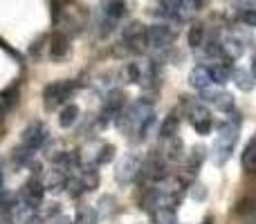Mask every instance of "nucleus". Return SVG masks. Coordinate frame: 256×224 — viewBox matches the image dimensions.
Wrapping results in <instances>:
<instances>
[{
  "mask_svg": "<svg viewBox=\"0 0 256 224\" xmlns=\"http://www.w3.org/2000/svg\"><path fill=\"white\" fill-rule=\"evenodd\" d=\"M200 119H212L207 103H196V106L191 108V123H194V121H200Z\"/></svg>",
  "mask_w": 256,
  "mask_h": 224,
  "instance_id": "c85d7f7f",
  "label": "nucleus"
},
{
  "mask_svg": "<svg viewBox=\"0 0 256 224\" xmlns=\"http://www.w3.org/2000/svg\"><path fill=\"white\" fill-rule=\"evenodd\" d=\"M240 20L250 27H256V9H245V11L240 13Z\"/></svg>",
  "mask_w": 256,
  "mask_h": 224,
  "instance_id": "f704fd0d",
  "label": "nucleus"
},
{
  "mask_svg": "<svg viewBox=\"0 0 256 224\" xmlns=\"http://www.w3.org/2000/svg\"><path fill=\"white\" fill-rule=\"evenodd\" d=\"M214 81H212V74H209V67L207 65H198L189 72V85L196 90H204L209 88Z\"/></svg>",
  "mask_w": 256,
  "mask_h": 224,
  "instance_id": "9d476101",
  "label": "nucleus"
},
{
  "mask_svg": "<svg viewBox=\"0 0 256 224\" xmlns=\"http://www.w3.org/2000/svg\"><path fill=\"white\" fill-rule=\"evenodd\" d=\"M178 128H180V119H178L176 114H168L162 121V126H160V137H162L164 141L171 139V137L178 135Z\"/></svg>",
  "mask_w": 256,
  "mask_h": 224,
  "instance_id": "dca6fc26",
  "label": "nucleus"
},
{
  "mask_svg": "<svg viewBox=\"0 0 256 224\" xmlns=\"http://www.w3.org/2000/svg\"><path fill=\"white\" fill-rule=\"evenodd\" d=\"M79 108L74 106V103H68V106H63L61 114H58V123H61L63 128H70L76 123V119H79Z\"/></svg>",
  "mask_w": 256,
  "mask_h": 224,
  "instance_id": "a211bd4d",
  "label": "nucleus"
},
{
  "mask_svg": "<svg viewBox=\"0 0 256 224\" xmlns=\"http://www.w3.org/2000/svg\"><path fill=\"white\" fill-rule=\"evenodd\" d=\"M25 224H43V218H38V216H30L25 220Z\"/></svg>",
  "mask_w": 256,
  "mask_h": 224,
  "instance_id": "c9c22d12",
  "label": "nucleus"
},
{
  "mask_svg": "<svg viewBox=\"0 0 256 224\" xmlns=\"http://www.w3.org/2000/svg\"><path fill=\"white\" fill-rule=\"evenodd\" d=\"M153 103H155V99L142 97V99H135V103H132L128 110H124L126 117H128V123H130L132 130L140 132V128L144 126V123L148 121L150 117H153Z\"/></svg>",
  "mask_w": 256,
  "mask_h": 224,
  "instance_id": "f03ea898",
  "label": "nucleus"
},
{
  "mask_svg": "<svg viewBox=\"0 0 256 224\" xmlns=\"http://www.w3.org/2000/svg\"><path fill=\"white\" fill-rule=\"evenodd\" d=\"M14 195L12 193H7V191H0V211H12L14 209Z\"/></svg>",
  "mask_w": 256,
  "mask_h": 224,
  "instance_id": "473e14b6",
  "label": "nucleus"
},
{
  "mask_svg": "<svg viewBox=\"0 0 256 224\" xmlns=\"http://www.w3.org/2000/svg\"><path fill=\"white\" fill-rule=\"evenodd\" d=\"M2 186H4V175H2V171H0V191H2Z\"/></svg>",
  "mask_w": 256,
  "mask_h": 224,
  "instance_id": "4c0bfd02",
  "label": "nucleus"
},
{
  "mask_svg": "<svg viewBox=\"0 0 256 224\" xmlns=\"http://www.w3.org/2000/svg\"><path fill=\"white\" fill-rule=\"evenodd\" d=\"M140 171H142V159L137 157L135 153H128L120 159V164H117L115 177L120 184H132V182L140 177Z\"/></svg>",
  "mask_w": 256,
  "mask_h": 224,
  "instance_id": "7ed1b4c3",
  "label": "nucleus"
},
{
  "mask_svg": "<svg viewBox=\"0 0 256 224\" xmlns=\"http://www.w3.org/2000/svg\"><path fill=\"white\" fill-rule=\"evenodd\" d=\"M124 13H126L124 0H104V16L112 18V20H120Z\"/></svg>",
  "mask_w": 256,
  "mask_h": 224,
  "instance_id": "2eb2a0df",
  "label": "nucleus"
},
{
  "mask_svg": "<svg viewBox=\"0 0 256 224\" xmlns=\"http://www.w3.org/2000/svg\"><path fill=\"white\" fill-rule=\"evenodd\" d=\"M74 88H76V83H72V81H52V83H48L43 88V106L48 110H54L58 103L70 99Z\"/></svg>",
  "mask_w": 256,
  "mask_h": 224,
  "instance_id": "f257e3e1",
  "label": "nucleus"
},
{
  "mask_svg": "<svg viewBox=\"0 0 256 224\" xmlns=\"http://www.w3.org/2000/svg\"><path fill=\"white\" fill-rule=\"evenodd\" d=\"M232 76H234L236 85H238L243 92H250V90L254 88V76L250 74L248 70H234V72H232Z\"/></svg>",
  "mask_w": 256,
  "mask_h": 224,
  "instance_id": "412c9836",
  "label": "nucleus"
},
{
  "mask_svg": "<svg viewBox=\"0 0 256 224\" xmlns=\"http://www.w3.org/2000/svg\"><path fill=\"white\" fill-rule=\"evenodd\" d=\"M202 40H204L202 25H191L189 31H186V43H189V47L191 49H198L200 45H202Z\"/></svg>",
  "mask_w": 256,
  "mask_h": 224,
  "instance_id": "5701e85b",
  "label": "nucleus"
},
{
  "mask_svg": "<svg viewBox=\"0 0 256 224\" xmlns=\"http://www.w3.org/2000/svg\"><path fill=\"white\" fill-rule=\"evenodd\" d=\"M74 224H97V213H94V209L90 207H81L79 211H76V220Z\"/></svg>",
  "mask_w": 256,
  "mask_h": 224,
  "instance_id": "bb28decb",
  "label": "nucleus"
},
{
  "mask_svg": "<svg viewBox=\"0 0 256 224\" xmlns=\"http://www.w3.org/2000/svg\"><path fill=\"white\" fill-rule=\"evenodd\" d=\"M79 180H81V184H84L86 191L99 189V171H97V164H88V166H84V171H81Z\"/></svg>",
  "mask_w": 256,
  "mask_h": 224,
  "instance_id": "ddd939ff",
  "label": "nucleus"
},
{
  "mask_svg": "<svg viewBox=\"0 0 256 224\" xmlns=\"http://www.w3.org/2000/svg\"><path fill=\"white\" fill-rule=\"evenodd\" d=\"M232 63L230 61H220V63H212L209 65V74H212V81L214 83H218V85H222V83H227V81L232 79Z\"/></svg>",
  "mask_w": 256,
  "mask_h": 224,
  "instance_id": "f8f14e48",
  "label": "nucleus"
},
{
  "mask_svg": "<svg viewBox=\"0 0 256 224\" xmlns=\"http://www.w3.org/2000/svg\"><path fill=\"white\" fill-rule=\"evenodd\" d=\"M166 141H171L166 148V157L171 159V162H180V159L184 157V144H182L178 137H171V139H166Z\"/></svg>",
  "mask_w": 256,
  "mask_h": 224,
  "instance_id": "b1692460",
  "label": "nucleus"
},
{
  "mask_svg": "<svg viewBox=\"0 0 256 224\" xmlns=\"http://www.w3.org/2000/svg\"><path fill=\"white\" fill-rule=\"evenodd\" d=\"M68 52H70V38L66 34H54L52 45H50V56L54 61H61V58L68 56Z\"/></svg>",
  "mask_w": 256,
  "mask_h": 224,
  "instance_id": "9b49d317",
  "label": "nucleus"
},
{
  "mask_svg": "<svg viewBox=\"0 0 256 224\" xmlns=\"http://www.w3.org/2000/svg\"><path fill=\"white\" fill-rule=\"evenodd\" d=\"M216 110H220V112H232L234 110V97L232 94H227V92H218V97L214 99V103H212Z\"/></svg>",
  "mask_w": 256,
  "mask_h": 224,
  "instance_id": "393cba45",
  "label": "nucleus"
},
{
  "mask_svg": "<svg viewBox=\"0 0 256 224\" xmlns=\"http://www.w3.org/2000/svg\"><path fill=\"white\" fill-rule=\"evenodd\" d=\"M14 159L20 164H27L32 159V148H27V146H20V148L14 150Z\"/></svg>",
  "mask_w": 256,
  "mask_h": 224,
  "instance_id": "2f4dec72",
  "label": "nucleus"
},
{
  "mask_svg": "<svg viewBox=\"0 0 256 224\" xmlns=\"http://www.w3.org/2000/svg\"><path fill=\"white\" fill-rule=\"evenodd\" d=\"M252 76L256 79V56H254V61H252Z\"/></svg>",
  "mask_w": 256,
  "mask_h": 224,
  "instance_id": "e433bc0d",
  "label": "nucleus"
},
{
  "mask_svg": "<svg viewBox=\"0 0 256 224\" xmlns=\"http://www.w3.org/2000/svg\"><path fill=\"white\" fill-rule=\"evenodd\" d=\"M207 153L209 150L204 146H194L191 153H186V168H200L202 162L207 159Z\"/></svg>",
  "mask_w": 256,
  "mask_h": 224,
  "instance_id": "f3484780",
  "label": "nucleus"
},
{
  "mask_svg": "<svg viewBox=\"0 0 256 224\" xmlns=\"http://www.w3.org/2000/svg\"><path fill=\"white\" fill-rule=\"evenodd\" d=\"M189 198L191 200H196V202H202L204 198H207V186H202V184H191L189 186Z\"/></svg>",
  "mask_w": 256,
  "mask_h": 224,
  "instance_id": "c756f323",
  "label": "nucleus"
},
{
  "mask_svg": "<svg viewBox=\"0 0 256 224\" xmlns=\"http://www.w3.org/2000/svg\"><path fill=\"white\" fill-rule=\"evenodd\" d=\"M20 195H22V202H25V207L32 209V211H36V209L40 207V202H43V195H45L43 182H40L38 177H32V180H27L25 186H22V191H20Z\"/></svg>",
  "mask_w": 256,
  "mask_h": 224,
  "instance_id": "0eeeda50",
  "label": "nucleus"
},
{
  "mask_svg": "<svg viewBox=\"0 0 256 224\" xmlns=\"http://www.w3.org/2000/svg\"><path fill=\"white\" fill-rule=\"evenodd\" d=\"M202 224H214V220H212V218H207V220H204Z\"/></svg>",
  "mask_w": 256,
  "mask_h": 224,
  "instance_id": "58836bf2",
  "label": "nucleus"
},
{
  "mask_svg": "<svg viewBox=\"0 0 256 224\" xmlns=\"http://www.w3.org/2000/svg\"><path fill=\"white\" fill-rule=\"evenodd\" d=\"M194 128L198 135H209L212 132V119H200V121H194Z\"/></svg>",
  "mask_w": 256,
  "mask_h": 224,
  "instance_id": "72a5a7b5",
  "label": "nucleus"
},
{
  "mask_svg": "<svg viewBox=\"0 0 256 224\" xmlns=\"http://www.w3.org/2000/svg\"><path fill=\"white\" fill-rule=\"evenodd\" d=\"M66 180H68V171L54 166V168H50V171L45 173L43 186H45V191H50V193H58V191L66 186Z\"/></svg>",
  "mask_w": 256,
  "mask_h": 224,
  "instance_id": "1a4fd4ad",
  "label": "nucleus"
},
{
  "mask_svg": "<svg viewBox=\"0 0 256 224\" xmlns=\"http://www.w3.org/2000/svg\"><path fill=\"white\" fill-rule=\"evenodd\" d=\"M153 222L155 224H178L176 222V211L173 209H166V207H158L153 213Z\"/></svg>",
  "mask_w": 256,
  "mask_h": 224,
  "instance_id": "4be33fe9",
  "label": "nucleus"
},
{
  "mask_svg": "<svg viewBox=\"0 0 256 224\" xmlns=\"http://www.w3.org/2000/svg\"><path fill=\"white\" fill-rule=\"evenodd\" d=\"M126 76H128V81H130V83H142V67H140V63H128Z\"/></svg>",
  "mask_w": 256,
  "mask_h": 224,
  "instance_id": "7c9ffc66",
  "label": "nucleus"
},
{
  "mask_svg": "<svg viewBox=\"0 0 256 224\" xmlns=\"http://www.w3.org/2000/svg\"><path fill=\"white\" fill-rule=\"evenodd\" d=\"M63 189H66V193L70 195V198H79V195L86 191L79 177H68V180H66V186H63Z\"/></svg>",
  "mask_w": 256,
  "mask_h": 224,
  "instance_id": "cd10ccee",
  "label": "nucleus"
},
{
  "mask_svg": "<svg viewBox=\"0 0 256 224\" xmlns=\"http://www.w3.org/2000/svg\"><path fill=\"white\" fill-rule=\"evenodd\" d=\"M20 139H22V146H27V148H32V150L40 148L45 144V139H48V128H45L43 121H32L25 126Z\"/></svg>",
  "mask_w": 256,
  "mask_h": 224,
  "instance_id": "6e6552de",
  "label": "nucleus"
},
{
  "mask_svg": "<svg viewBox=\"0 0 256 224\" xmlns=\"http://www.w3.org/2000/svg\"><path fill=\"white\" fill-rule=\"evenodd\" d=\"M140 177H144V180H148V182H164L168 177L164 159H160L158 155H148V157L142 162Z\"/></svg>",
  "mask_w": 256,
  "mask_h": 224,
  "instance_id": "39448f33",
  "label": "nucleus"
},
{
  "mask_svg": "<svg viewBox=\"0 0 256 224\" xmlns=\"http://www.w3.org/2000/svg\"><path fill=\"white\" fill-rule=\"evenodd\" d=\"M243 168L248 173H256V137L243 150Z\"/></svg>",
  "mask_w": 256,
  "mask_h": 224,
  "instance_id": "6ab92c4d",
  "label": "nucleus"
},
{
  "mask_svg": "<svg viewBox=\"0 0 256 224\" xmlns=\"http://www.w3.org/2000/svg\"><path fill=\"white\" fill-rule=\"evenodd\" d=\"M220 49H222V56H225L227 61H234V58L243 56L245 45L238 43L236 38H227V40H222V43H220Z\"/></svg>",
  "mask_w": 256,
  "mask_h": 224,
  "instance_id": "4468645a",
  "label": "nucleus"
},
{
  "mask_svg": "<svg viewBox=\"0 0 256 224\" xmlns=\"http://www.w3.org/2000/svg\"><path fill=\"white\" fill-rule=\"evenodd\" d=\"M112 159H115V146L104 144L102 148H99L97 157H94V164H97V166H104V164H110Z\"/></svg>",
  "mask_w": 256,
  "mask_h": 224,
  "instance_id": "a878e982",
  "label": "nucleus"
},
{
  "mask_svg": "<svg viewBox=\"0 0 256 224\" xmlns=\"http://www.w3.org/2000/svg\"><path fill=\"white\" fill-rule=\"evenodd\" d=\"M115 209H117L115 198H112V195H104V198L99 200V204H97V209H94V213H97V218H110L112 213H115Z\"/></svg>",
  "mask_w": 256,
  "mask_h": 224,
  "instance_id": "aec40b11",
  "label": "nucleus"
},
{
  "mask_svg": "<svg viewBox=\"0 0 256 224\" xmlns=\"http://www.w3.org/2000/svg\"><path fill=\"white\" fill-rule=\"evenodd\" d=\"M146 38H148V47L153 49H166L176 40V31L166 25H153L146 29Z\"/></svg>",
  "mask_w": 256,
  "mask_h": 224,
  "instance_id": "423d86ee",
  "label": "nucleus"
},
{
  "mask_svg": "<svg viewBox=\"0 0 256 224\" xmlns=\"http://www.w3.org/2000/svg\"><path fill=\"white\" fill-rule=\"evenodd\" d=\"M124 43L128 45V49L142 54L148 49V38H146V27L142 22H130L124 27Z\"/></svg>",
  "mask_w": 256,
  "mask_h": 224,
  "instance_id": "20e7f679",
  "label": "nucleus"
}]
</instances>
